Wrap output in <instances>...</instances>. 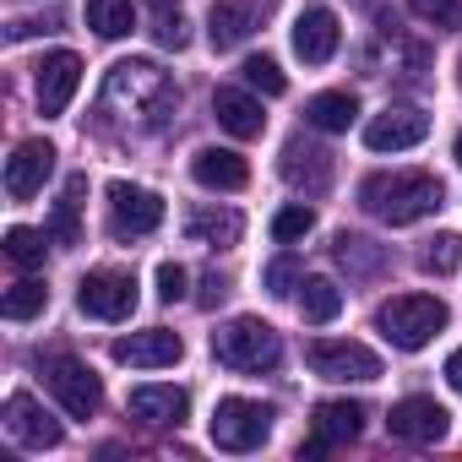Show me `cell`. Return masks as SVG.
I'll return each mask as SVG.
<instances>
[{"label": "cell", "instance_id": "cell-1", "mask_svg": "<svg viewBox=\"0 0 462 462\" xmlns=\"http://www.w3.org/2000/svg\"><path fill=\"white\" fill-rule=\"evenodd\" d=\"M98 109L109 120H125L136 131H163L180 109V88L169 82V71H158L152 60H115L98 93Z\"/></svg>", "mask_w": 462, "mask_h": 462}, {"label": "cell", "instance_id": "cell-2", "mask_svg": "<svg viewBox=\"0 0 462 462\" xmlns=\"http://www.w3.org/2000/svg\"><path fill=\"white\" fill-rule=\"evenodd\" d=\"M440 201H446V185H440L435 174H419V169H397V174H370V180L359 185V207H365L370 217L392 223V228H402V223H419V217H430V212H435Z\"/></svg>", "mask_w": 462, "mask_h": 462}, {"label": "cell", "instance_id": "cell-3", "mask_svg": "<svg viewBox=\"0 0 462 462\" xmlns=\"http://www.w3.org/2000/svg\"><path fill=\"white\" fill-rule=\"evenodd\" d=\"M212 359L228 365V370L262 375V370H273L283 359V343H278V332L262 316H235V321H223L212 332Z\"/></svg>", "mask_w": 462, "mask_h": 462}, {"label": "cell", "instance_id": "cell-4", "mask_svg": "<svg viewBox=\"0 0 462 462\" xmlns=\"http://www.w3.org/2000/svg\"><path fill=\"white\" fill-rule=\"evenodd\" d=\"M375 327H381V337H386L392 348L413 354V348H424V343L446 327V305H440L435 294H397V300H386V305L375 310Z\"/></svg>", "mask_w": 462, "mask_h": 462}, {"label": "cell", "instance_id": "cell-5", "mask_svg": "<svg viewBox=\"0 0 462 462\" xmlns=\"http://www.w3.org/2000/svg\"><path fill=\"white\" fill-rule=\"evenodd\" d=\"M273 435V408L256 397H223L212 408V446L217 451H256Z\"/></svg>", "mask_w": 462, "mask_h": 462}, {"label": "cell", "instance_id": "cell-6", "mask_svg": "<svg viewBox=\"0 0 462 462\" xmlns=\"http://www.w3.org/2000/svg\"><path fill=\"white\" fill-rule=\"evenodd\" d=\"M39 370H44L50 392L60 397V408H66L71 419H93V413H98L104 386H98V375H93L77 354H50V359H39Z\"/></svg>", "mask_w": 462, "mask_h": 462}, {"label": "cell", "instance_id": "cell-7", "mask_svg": "<svg viewBox=\"0 0 462 462\" xmlns=\"http://www.w3.org/2000/svg\"><path fill=\"white\" fill-rule=\"evenodd\" d=\"M77 305L93 321H125L136 310V278L125 267H98L77 283Z\"/></svg>", "mask_w": 462, "mask_h": 462}, {"label": "cell", "instance_id": "cell-8", "mask_svg": "<svg viewBox=\"0 0 462 462\" xmlns=\"http://www.w3.org/2000/svg\"><path fill=\"white\" fill-rule=\"evenodd\" d=\"M158 223H163V201H158V190L131 185V180H115V185H109V228H115V240L152 235Z\"/></svg>", "mask_w": 462, "mask_h": 462}, {"label": "cell", "instance_id": "cell-9", "mask_svg": "<svg viewBox=\"0 0 462 462\" xmlns=\"http://www.w3.org/2000/svg\"><path fill=\"white\" fill-rule=\"evenodd\" d=\"M305 359H310V370L321 375V381H381V359L365 348V343H332V337H316L310 348H305Z\"/></svg>", "mask_w": 462, "mask_h": 462}, {"label": "cell", "instance_id": "cell-10", "mask_svg": "<svg viewBox=\"0 0 462 462\" xmlns=\"http://www.w3.org/2000/svg\"><path fill=\"white\" fill-rule=\"evenodd\" d=\"M337 39H343L337 12L321 6V0H310V6L294 17V55H300L305 66H327V60L337 55Z\"/></svg>", "mask_w": 462, "mask_h": 462}, {"label": "cell", "instance_id": "cell-11", "mask_svg": "<svg viewBox=\"0 0 462 462\" xmlns=\"http://www.w3.org/2000/svg\"><path fill=\"white\" fill-rule=\"evenodd\" d=\"M115 365H131V370H163V365H180L185 343L180 332L169 327H147V332H131V337H115Z\"/></svg>", "mask_w": 462, "mask_h": 462}, {"label": "cell", "instance_id": "cell-12", "mask_svg": "<svg viewBox=\"0 0 462 462\" xmlns=\"http://www.w3.org/2000/svg\"><path fill=\"white\" fill-rule=\"evenodd\" d=\"M386 435L392 440H408V446H430V440L446 435V408L435 397H402L386 413Z\"/></svg>", "mask_w": 462, "mask_h": 462}, {"label": "cell", "instance_id": "cell-13", "mask_svg": "<svg viewBox=\"0 0 462 462\" xmlns=\"http://www.w3.org/2000/svg\"><path fill=\"white\" fill-rule=\"evenodd\" d=\"M365 424V408L359 402H321L316 419H310V440H300V457H321L332 446H348Z\"/></svg>", "mask_w": 462, "mask_h": 462}, {"label": "cell", "instance_id": "cell-14", "mask_svg": "<svg viewBox=\"0 0 462 462\" xmlns=\"http://www.w3.org/2000/svg\"><path fill=\"white\" fill-rule=\"evenodd\" d=\"M424 136H430V115H419V109H381L365 125L370 152H402V147H419Z\"/></svg>", "mask_w": 462, "mask_h": 462}, {"label": "cell", "instance_id": "cell-15", "mask_svg": "<svg viewBox=\"0 0 462 462\" xmlns=\"http://www.w3.org/2000/svg\"><path fill=\"white\" fill-rule=\"evenodd\" d=\"M77 82H82V60H77L71 50H55V55H44V60H39V71H33L39 109H44V115H60V109L71 104Z\"/></svg>", "mask_w": 462, "mask_h": 462}, {"label": "cell", "instance_id": "cell-16", "mask_svg": "<svg viewBox=\"0 0 462 462\" xmlns=\"http://www.w3.org/2000/svg\"><path fill=\"white\" fill-rule=\"evenodd\" d=\"M50 169H55V147H50V142H23V147L6 158V196H12V201H33V196L44 190Z\"/></svg>", "mask_w": 462, "mask_h": 462}, {"label": "cell", "instance_id": "cell-17", "mask_svg": "<svg viewBox=\"0 0 462 462\" xmlns=\"http://www.w3.org/2000/svg\"><path fill=\"white\" fill-rule=\"evenodd\" d=\"M6 430H12V440H23V446H33V451L60 446V424H55L28 392H12V397H6Z\"/></svg>", "mask_w": 462, "mask_h": 462}, {"label": "cell", "instance_id": "cell-18", "mask_svg": "<svg viewBox=\"0 0 462 462\" xmlns=\"http://www.w3.org/2000/svg\"><path fill=\"white\" fill-rule=\"evenodd\" d=\"M283 180H289L294 190H305V196H321V190L332 185V152H321V147H310L305 136H294V142L283 147Z\"/></svg>", "mask_w": 462, "mask_h": 462}, {"label": "cell", "instance_id": "cell-19", "mask_svg": "<svg viewBox=\"0 0 462 462\" xmlns=\"http://www.w3.org/2000/svg\"><path fill=\"white\" fill-rule=\"evenodd\" d=\"M256 28H262L256 0H212V12H207V39H212V50H235V44H245Z\"/></svg>", "mask_w": 462, "mask_h": 462}, {"label": "cell", "instance_id": "cell-20", "mask_svg": "<svg viewBox=\"0 0 462 462\" xmlns=\"http://www.w3.org/2000/svg\"><path fill=\"white\" fill-rule=\"evenodd\" d=\"M245 235V217L235 207H196L185 217V240L190 245H212V251H228V245H240Z\"/></svg>", "mask_w": 462, "mask_h": 462}, {"label": "cell", "instance_id": "cell-21", "mask_svg": "<svg viewBox=\"0 0 462 462\" xmlns=\"http://www.w3.org/2000/svg\"><path fill=\"white\" fill-rule=\"evenodd\" d=\"M125 408H131V419H142L147 430H169V424H180V419L190 413V397H185V386H136Z\"/></svg>", "mask_w": 462, "mask_h": 462}, {"label": "cell", "instance_id": "cell-22", "mask_svg": "<svg viewBox=\"0 0 462 462\" xmlns=\"http://www.w3.org/2000/svg\"><path fill=\"white\" fill-rule=\"evenodd\" d=\"M212 115H217V125H223L228 136H240V142L262 136V125H267L262 98H251L245 88H217V93H212Z\"/></svg>", "mask_w": 462, "mask_h": 462}, {"label": "cell", "instance_id": "cell-23", "mask_svg": "<svg viewBox=\"0 0 462 462\" xmlns=\"http://www.w3.org/2000/svg\"><path fill=\"white\" fill-rule=\"evenodd\" d=\"M190 174H196V185H207V190H245V180H251L245 158L228 152V147H201V152L190 158Z\"/></svg>", "mask_w": 462, "mask_h": 462}, {"label": "cell", "instance_id": "cell-24", "mask_svg": "<svg viewBox=\"0 0 462 462\" xmlns=\"http://www.w3.org/2000/svg\"><path fill=\"white\" fill-rule=\"evenodd\" d=\"M82 190H88V174H71V180H66V196L55 201V217H50V228H44L55 245H77V240H82V223H77Z\"/></svg>", "mask_w": 462, "mask_h": 462}, {"label": "cell", "instance_id": "cell-25", "mask_svg": "<svg viewBox=\"0 0 462 462\" xmlns=\"http://www.w3.org/2000/svg\"><path fill=\"white\" fill-rule=\"evenodd\" d=\"M354 115H359L354 93H316V98L305 104V120H310L316 131H348Z\"/></svg>", "mask_w": 462, "mask_h": 462}, {"label": "cell", "instance_id": "cell-26", "mask_svg": "<svg viewBox=\"0 0 462 462\" xmlns=\"http://www.w3.org/2000/svg\"><path fill=\"white\" fill-rule=\"evenodd\" d=\"M88 28L98 39H125L136 28V6L131 0H88Z\"/></svg>", "mask_w": 462, "mask_h": 462}, {"label": "cell", "instance_id": "cell-27", "mask_svg": "<svg viewBox=\"0 0 462 462\" xmlns=\"http://www.w3.org/2000/svg\"><path fill=\"white\" fill-rule=\"evenodd\" d=\"M300 310H305V321H337V310H343V289L332 283V278H305L300 283Z\"/></svg>", "mask_w": 462, "mask_h": 462}, {"label": "cell", "instance_id": "cell-28", "mask_svg": "<svg viewBox=\"0 0 462 462\" xmlns=\"http://www.w3.org/2000/svg\"><path fill=\"white\" fill-rule=\"evenodd\" d=\"M44 305H50V289H44L39 278H23V283H12V289H6V300H0L6 321H33V316H44Z\"/></svg>", "mask_w": 462, "mask_h": 462}, {"label": "cell", "instance_id": "cell-29", "mask_svg": "<svg viewBox=\"0 0 462 462\" xmlns=\"http://www.w3.org/2000/svg\"><path fill=\"white\" fill-rule=\"evenodd\" d=\"M332 251H337V262H343L348 273H359V278H370V273H381V267H386V251H381V245H370V240H359V235H337V240H332Z\"/></svg>", "mask_w": 462, "mask_h": 462}, {"label": "cell", "instance_id": "cell-30", "mask_svg": "<svg viewBox=\"0 0 462 462\" xmlns=\"http://www.w3.org/2000/svg\"><path fill=\"white\" fill-rule=\"evenodd\" d=\"M419 267H424V273H435V278H451V273L462 267V235H435V240L424 245Z\"/></svg>", "mask_w": 462, "mask_h": 462}, {"label": "cell", "instance_id": "cell-31", "mask_svg": "<svg viewBox=\"0 0 462 462\" xmlns=\"http://www.w3.org/2000/svg\"><path fill=\"white\" fill-rule=\"evenodd\" d=\"M44 245H50V235H39V228H6V256L17 262V267H44Z\"/></svg>", "mask_w": 462, "mask_h": 462}, {"label": "cell", "instance_id": "cell-32", "mask_svg": "<svg viewBox=\"0 0 462 462\" xmlns=\"http://www.w3.org/2000/svg\"><path fill=\"white\" fill-rule=\"evenodd\" d=\"M240 71H245V88H256V93H267V98H278V93L289 88V77L278 71V60H273V55H251Z\"/></svg>", "mask_w": 462, "mask_h": 462}, {"label": "cell", "instance_id": "cell-33", "mask_svg": "<svg viewBox=\"0 0 462 462\" xmlns=\"http://www.w3.org/2000/svg\"><path fill=\"white\" fill-rule=\"evenodd\" d=\"M310 228H316V212H310V207H283V212L273 217V240H278V245H294V240L310 235Z\"/></svg>", "mask_w": 462, "mask_h": 462}, {"label": "cell", "instance_id": "cell-34", "mask_svg": "<svg viewBox=\"0 0 462 462\" xmlns=\"http://www.w3.org/2000/svg\"><path fill=\"white\" fill-rule=\"evenodd\" d=\"M152 33H158V44H163V50H185V39H190V33H185V17H180V6L158 12V28H152Z\"/></svg>", "mask_w": 462, "mask_h": 462}, {"label": "cell", "instance_id": "cell-35", "mask_svg": "<svg viewBox=\"0 0 462 462\" xmlns=\"http://www.w3.org/2000/svg\"><path fill=\"white\" fill-rule=\"evenodd\" d=\"M300 283H305V278H300V262H294V256H278V262L267 267V289H273V294H294Z\"/></svg>", "mask_w": 462, "mask_h": 462}, {"label": "cell", "instance_id": "cell-36", "mask_svg": "<svg viewBox=\"0 0 462 462\" xmlns=\"http://www.w3.org/2000/svg\"><path fill=\"white\" fill-rule=\"evenodd\" d=\"M185 283H190V273H185L180 262H163V267H158V300H163V305L185 300Z\"/></svg>", "mask_w": 462, "mask_h": 462}, {"label": "cell", "instance_id": "cell-37", "mask_svg": "<svg viewBox=\"0 0 462 462\" xmlns=\"http://www.w3.org/2000/svg\"><path fill=\"white\" fill-rule=\"evenodd\" d=\"M413 6V17H424V23H451L457 17V0H408Z\"/></svg>", "mask_w": 462, "mask_h": 462}, {"label": "cell", "instance_id": "cell-38", "mask_svg": "<svg viewBox=\"0 0 462 462\" xmlns=\"http://www.w3.org/2000/svg\"><path fill=\"white\" fill-rule=\"evenodd\" d=\"M223 294H228V278H223V273H207V278H201V294H196V305H201V310H212Z\"/></svg>", "mask_w": 462, "mask_h": 462}, {"label": "cell", "instance_id": "cell-39", "mask_svg": "<svg viewBox=\"0 0 462 462\" xmlns=\"http://www.w3.org/2000/svg\"><path fill=\"white\" fill-rule=\"evenodd\" d=\"M446 381H451V386H457V392H462V348H457V354H451V359H446Z\"/></svg>", "mask_w": 462, "mask_h": 462}, {"label": "cell", "instance_id": "cell-40", "mask_svg": "<svg viewBox=\"0 0 462 462\" xmlns=\"http://www.w3.org/2000/svg\"><path fill=\"white\" fill-rule=\"evenodd\" d=\"M457 163H462V131H457Z\"/></svg>", "mask_w": 462, "mask_h": 462}, {"label": "cell", "instance_id": "cell-41", "mask_svg": "<svg viewBox=\"0 0 462 462\" xmlns=\"http://www.w3.org/2000/svg\"><path fill=\"white\" fill-rule=\"evenodd\" d=\"M457 66H462V60H457ZM457 77H462V71H457Z\"/></svg>", "mask_w": 462, "mask_h": 462}, {"label": "cell", "instance_id": "cell-42", "mask_svg": "<svg viewBox=\"0 0 462 462\" xmlns=\"http://www.w3.org/2000/svg\"><path fill=\"white\" fill-rule=\"evenodd\" d=\"M365 6H370V0H365Z\"/></svg>", "mask_w": 462, "mask_h": 462}]
</instances>
